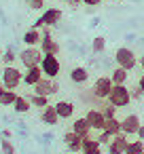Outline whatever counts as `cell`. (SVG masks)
Masks as SVG:
<instances>
[{
	"label": "cell",
	"instance_id": "1",
	"mask_svg": "<svg viewBox=\"0 0 144 154\" xmlns=\"http://www.w3.org/2000/svg\"><path fill=\"white\" fill-rule=\"evenodd\" d=\"M108 101L114 108H125L131 103V89H127L125 85H112V91L108 95Z\"/></svg>",
	"mask_w": 144,
	"mask_h": 154
},
{
	"label": "cell",
	"instance_id": "2",
	"mask_svg": "<svg viewBox=\"0 0 144 154\" xmlns=\"http://www.w3.org/2000/svg\"><path fill=\"white\" fill-rule=\"evenodd\" d=\"M114 61H117L119 68H125V70L131 72V70L138 66V55H136L129 47H121V49H117V53H114Z\"/></svg>",
	"mask_w": 144,
	"mask_h": 154
},
{
	"label": "cell",
	"instance_id": "3",
	"mask_svg": "<svg viewBox=\"0 0 144 154\" xmlns=\"http://www.w3.org/2000/svg\"><path fill=\"white\" fill-rule=\"evenodd\" d=\"M21 82H24V72L19 68H15V66H5V70H2V85L7 89L15 91Z\"/></svg>",
	"mask_w": 144,
	"mask_h": 154
},
{
	"label": "cell",
	"instance_id": "4",
	"mask_svg": "<svg viewBox=\"0 0 144 154\" xmlns=\"http://www.w3.org/2000/svg\"><path fill=\"white\" fill-rule=\"evenodd\" d=\"M59 21H62V11H59V9H55V7H51V9H47V11H45L36 21H34V26H32V28H38V30H40V28H45V26H47V28H53V26H57Z\"/></svg>",
	"mask_w": 144,
	"mask_h": 154
},
{
	"label": "cell",
	"instance_id": "5",
	"mask_svg": "<svg viewBox=\"0 0 144 154\" xmlns=\"http://www.w3.org/2000/svg\"><path fill=\"white\" fill-rule=\"evenodd\" d=\"M19 61L24 63V68L40 66V61H43V51H40V47H26V49L19 53Z\"/></svg>",
	"mask_w": 144,
	"mask_h": 154
},
{
	"label": "cell",
	"instance_id": "6",
	"mask_svg": "<svg viewBox=\"0 0 144 154\" xmlns=\"http://www.w3.org/2000/svg\"><path fill=\"white\" fill-rule=\"evenodd\" d=\"M40 70L47 78H57L59 72H62V63L57 59V55H43V61H40Z\"/></svg>",
	"mask_w": 144,
	"mask_h": 154
},
{
	"label": "cell",
	"instance_id": "7",
	"mask_svg": "<svg viewBox=\"0 0 144 154\" xmlns=\"http://www.w3.org/2000/svg\"><path fill=\"white\" fill-rule=\"evenodd\" d=\"M59 91V82H57V78H47V76H43L36 85H34V93H38V95H55Z\"/></svg>",
	"mask_w": 144,
	"mask_h": 154
},
{
	"label": "cell",
	"instance_id": "8",
	"mask_svg": "<svg viewBox=\"0 0 144 154\" xmlns=\"http://www.w3.org/2000/svg\"><path fill=\"white\" fill-rule=\"evenodd\" d=\"M91 91H93L100 99H108V95H110V91H112V78H110V76H100V78L93 82Z\"/></svg>",
	"mask_w": 144,
	"mask_h": 154
},
{
	"label": "cell",
	"instance_id": "9",
	"mask_svg": "<svg viewBox=\"0 0 144 154\" xmlns=\"http://www.w3.org/2000/svg\"><path fill=\"white\" fill-rule=\"evenodd\" d=\"M140 116L138 114H127L125 118H121V131L129 137V135H136L138 129H140Z\"/></svg>",
	"mask_w": 144,
	"mask_h": 154
},
{
	"label": "cell",
	"instance_id": "10",
	"mask_svg": "<svg viewBox=\"0 0 144 154\" xmlns=\"http://www.w3.org/2000/svg\"><path fill=\"white\" fill-rule=\"evenodd\" d=\"M85 118H87V122H89V127H91L93 131H104L106 118H104V114H102L98 108H91V110L85 114Z\"/></svg>",
	"mask_w": 144,
	"mask_h": 154
},
{
	"label": "cell",
	"instance_id": "11",
	"mask_svg": "<svg viewBox=\"0 0 144 154\" xmlns=\"http://www.w3.org/2000/svg\"><path fill=\"white\" fill-rule=\"evenodd\" d=\"M64 143H66V148L72 152V154H78L81 150H83V137L78 135V133H74V131H68V133H64Z\"/></svg>",
	"mask_w": 144,
	"mask_h": 154
},
{
	"label": "cell",
	"instance_id": "12",
	"mask_svg": "<svg viewBox=\"0 0 144 154\" xmlns=\"http://www.w3.org/2000/svg\"><path fill=\"white\" fill-rule=\"evenodd\" d=\"M127 135L121 131L119 135L112 137V141L108 143V154H125V148H127Z\"/></svg>",
	"mask_w": 144,
	"mask_h": 154
},
{
	"label": "cell",
	"instance_id": "13",
	"mask_svg": "<svg viewBox=\"0 0 144 154\" xmlns=\"http://www.w3.org/2000/svg\"><path fill=\"white\" fill-rule=\"evenodd\" d=\"M81 154H102V143L93 135L83 137V150H81Z\"/></svg>",
	"mask_w": 144,
	"mask_h": 154
},
{
	"label": "cell",
	"instance_id": "14",
	"mask_svg": "<svg viewBox=\"0 0 144 154\" xmlns=\"http://www.w3.org/2000/svg\"><path fill=\"white\" fill-rule=\"evenodd\" d=\"M24 45L26 47H38L40 42H43V32L38 30V28H30L26 34H24Z\"/></svg>",
	"mask_w": 144,
	"mask_h": 154
},
{
	"label": "cell",
	"instance_id": "15",
	"mask_svg": "<svg viewBox=\"0 0 144 154\" xmlns=\"http://www.w3.org/2000/svg\"><path fill=\"white\" fill-rule=\"evenodd\" d=\"M40 51H43V55H57V53L62 51V47H59V42H57V40H53L51 36H43Z\"/></svg>",
	"mask_w": 144,
	"mask_h": 154
},
{
	"label": "cell",
	"instance_id": "16",
	"mask_svg": "<svg viewBox=\"0 0 144 154\" xmlns=\"http://www.w3.org/2000/svg\"><path fill=\"white\" fill-rule=\"evenodd\" d=\"M45 74H43V70H40V66H34V68H26V72H24V82L28 85V87H34L40 78H43Z\"/></svg>",
	"mask_w": 144,
	"mask_h": 154
},
{
	"label": "cell",
	"instance_id": "17",
	"mask_svg": "<svg viewBox=\"0 0 144 154\" xmlns=\"http://www.w3.org/2000/svg\"><path fill=\"white\" fill-rule=\"evenodd\" d=\"M40 120H43L45 125L53 127V125H57L62 118H59V114H57L55 106H47V108H43V112H40Z\"/></svg>",
	"mask_w": 144,
	"mask_h": 154
},
{
	"label": "cell",
	"instance_id": "18",
	"mask_svg": "<svg viewBox=\"0 0 144 154\" xmlns=\"http://www.w3.org/2000/svg\"><path fill=\"white\" fill-rule=\"evenodd\" d=\"M70 80H72L74 85H85V82L89 80V70L83 68V66L72 68V70H70Z\"/></svg>",
	"mask_w": 144,
	"mask_h": 154
},
{
	"label": "cell",
	"instance_id": "19",
	"mask_svg": "<svg viewBox=\"0 0 144 154\" xmlns=\"http://www.w3.org/2000/svg\"><path fill=\"white\" fill-rule=\"evenodd\" d=\"M55 110H57V114H59L62 120H68V118L74 116V103L72 101H57Z\"/></svg>",
	"mask_w": 144,
	"mask_h": 154
},
{
	"label": "cell",
	"instance_id": "20",
	"mask_svg": "<svg viewBox=\"0 0 144 154\" xmlns=\"http://www.w3.org/2000/svg\"><path fill=\"white\" fill-rule=\"evenodd\" d=\"M72 131H74V133H78L81 137H89L93 129L89 127V122H87V118L83 116V118H76V120L72 122Z\"/></svg>",
	"mask_w": 144,
	"mask_h": 154
},
{
	"label": "cell",
	"instance_id": "21",
	"mask_svg": "<svg viewBox=\"0 0 144 154\" xmlns=\"http://www.w3.org/2000/svg\"><path fill=\"white\" fill-rule=\"evenodd\" d=\"M110 78H112V85H125L127 82V78H129V70H125V68H114L112 70V74H110Z\"/></svg>",
	"mask_w": 144,
	"mask_h": 154
},
{
	"label": "cell",
	"instance_id": "22",
	"mask_svg": "<svg viewBox=\"0 0 144 154\" xmlns=\"http://www.w3.org/2000/svg\"><path fill=\"white\" fill-rule=\"evenodd\" d=\"M13 110H15L17 114H26V112H30V110H32V103H30V99H28V97L17 95V99H15V103H13Z\"/></svg>",
	"mask_w": 144,
	"mask_h": 154
},
{
	"label": "cell",
	"instance_id": "23",
	"mask_svg": "<svg viewBox=\"0 0 144 154\" xmlns=\"http://www.w3.org/2000/svg\"><path fill=\"white\" fill-rule=\"evenodd\" d=\"M81 99H83L87 106H91V108H95V106H100V103L104 101V99H100V97H98L91 89H85V91L81 93Z\"/></svg>",
	"mask_w": 144,
	"mask_h": 154
},
{
	"label": "cell",
	"instance_id": "24",
	"mask_svg": "<svg viewBox=\"0 0 144 154\" xmlns=\"http://www.w3.org/2000/svg\"><path fill=\"white\" fill-rule=\"evenodd\" d=\"M98 110H100V112L104 114V118H114V116H117V110H119V108H114V106H112V103H110L108 99H104V101H102V103L98 106Z\"/></svg>",
	"mask_w": 144,
	"mask_h": 154
},
{
	"label": "cell",
	"instance_id": "25",
	"mask_svg": "<svg viewBox=\"0 0 144 154\" xmlns=\"http://www.w3.org/2000/svg\"><path fill=\"white\" fill-rule=\"evenodd\" d=\"M104 131H108L110 135H119V133H121V120H119L117 116H114V118H106Z\"/></svg>",
	"mask_w": 144,
	"mask_h": 154
},
{
	"label": "cell",
	"instance_id": "26",
	"mask_svg": "<svg viewBox=\"0 0 144 154\" xmlns=\"http://www.w3.org/2000/svg\"><path fill=\"white\" fill-rule=\"evenodd\" d=\"M30 103H32V108H47L49 106V97L47 95H38V93H32L30 97Z\"/></svg>",
	"mask_w": 144,
	"mask_h": 154
},
{
	"label": "cell",
	"instance_id": "27",
	"mask_svg": "<svg viewBox=\"0 0 144 154\" xmlns=\"http://www.w3.org/2000/svg\"><path fill=\"white\" fill-rule=\"evenodd\" d=\"M125 154H144V141H142V139L129 141L127 148H125Z\"/></svg>",
	"mask_w": 144,
	"mask_h": 154
},
{
	"label": "cell",
	"instance_id": "28",
	"mask_svg": "<svg viewBox=\"0 0 144 154\" xmlns=\"http://www.w3.org/2000/svg\"><path fill=\"white\" fill-rule=\"evenodd\" d=\"M17 99V93L11 91V89H5L2 93H0V106H13Z\"/></svg>",
	"mask_w": 144,
	"mask_h": 154
},
{
	"label": "cell",
	"instance_id": "29",
	"mask_svg": "<svg viewBox=\"0 0 144 154\" xmlns=\"http://www.w3.org/2000/svg\"><path fill=\"white\" fill-rule=\"evenodd\" d=\"M91 49H93V53H104V49H106V38H104V36H95L93 42H91Z\"/></svg>",
	"mask_w": 144,
	"mask_h": 154
},
{
	"label": "cell",
	"instance_id": "30",
	"mask_svg": "<svg viewBox=\"0 0 144 154\" xmlns=\"http://www.w3.org/2000/svg\"><path fill=\"white\" fill-rule=\"evenodd\" d=\"M17 57H19V55H15V51H13V49L2 51V63H5V66H13Z\"/></svg>",
	"mask_w": 144,
	"mask_h": 154
},
{
	"label": "cell",
	"instance_id": "31",
	"mask_svg": "<svg viewBox=\"0 0 144 154\" xmlns=\"http://www.w3.org/2000/svg\"><path fill=\"white\" fill-rule=\"evenodd\" d=\"M0 148H2V154H15V146L9 141V137L0 139Z\"/></svg>",
	"mask_w": 144,
	"mask_h": 154
},
{
	"label": "cell",
	"instance_id": "32",
	"mask_svg": "<svg viewBox=\"0 0 144 154\" xmlns=\"http://www.w3.org/2000/svg\"><path fill=\"white\" fill-rule=\"evenodd\" d=\"M112 137H114V135H110L108 131H100V135H98L95 139H98V141H100L102 146H108V143L112 141Z\"/></svg>",
	"mask_w": 144,
	"mask_h": 154
},
{
	"label": "cell",
	"instance_id": "33",
	"mask_svg": "<svg viewBox=\"0 0 144 154\" xmlns=\"http://www.w3.org/2000/svg\"><path fill=\"white\" fill-rule=\"evenodd\" d=\"M28 7L34 9V11H40V9L45 7V0H32V2H28Z\"/></svg>",
	"mask_w": 144,
	"mask_h": 154
},
{
	"label": "cell",
	"instance_id": "34",
	"mask_svg": "<svg viewBox=\"0 0 144 154\" xmlns=\"http://www.w3.org/2000/svg\"><path fill=\"white\" fill-rule=\"evenodd\" d=\"M142 95H144V91H142V89L136 85V87L131 89V99H142Z\"/></svg>",
	"mask_w": 144,
	"mask_h": 154
},
{
	"label": "cell",
	"instance_id": "35",
	"mask_svg": "<svg viewBox=\"0 0 144 154\" xmlns=\"http://www.w3.org/2000/svg\"><path fill=\"white\" fill-rule=\"evenodd\" d=\"M102 2V0H83V5H87V7H98Z\"/></svg>",
	"mask_w": 144,
	"mask_h": 154
},
{
	"label": "cell",
	"instance_id": "36",
	"mask_svg": "<svg viewBox=\"0 0 144 154\" xmlns=\"http://www.w3.org/2000/svg\"><path fill=\"white\" fill-rule=\"evenodd\" d=\"M68 2V7H78V5H83V0H66Z\"/></svg>",
	"mask_w": 144,
	"mask_h": 154
},
{
	"label": "cell",
	"instance_id": "37",
	"mask_svg": "<svg viewBox=\"0 0 144 154\" xmlns=\"http://www.w3.org/2000/svg\"><path fill=\"white\" fill-rule=\"evenodd\" d=\"M136 135H138V139H142V141H144V125H140V129H138V133H136Z\"/></svg>",
	"mask_w": 144,
	"mask_h": 154
},
{
	"label": "cell",
	"instance_id": "38",
	"mask_svg": "<svg viewBox=\"0 0 144 154\" xmlns=\"http://www.w3.org/2000/svg\"><path fill=\"white\" fill-rule=\"evenodd\" d=\"M138 87H140V89H142V91H144V74H142V76H140V80H138Z\"/></svg>",
	"mask_w": 144,
	"mask_h": 154
},
{
	"label": "cell",
	"instance_id": "39",
	"mask_svg": "<svg viewBox=\"0 0 144 154\" xmlns=\"http://www.w3.org/2000/svg\"><path fill=\"white\" fill-rule=\"evenodd\" d=\"M138 63H140V68L144 70V55H142V57H138Z\"/></svg>",
	"mask_w": 144,
	"mask_h": 154
},
{
	"label": "cell",
	"instance_id": "40",
	"mask_svg": "<svg viewBox=\"0 0 144 154\" xmlns=\"http://www.w3.org/2000/svg\"><path fill=\"white\" fill-rule=\"evenodd\" d=\"M5 89H7V87H5V85H2V82H0V93H2V91H5Z\"/></svg>",
	"mask_w": 144,
	"mask_h": 154
},
{
	"label": "cell",
	"instance_id": "41",
	"mask_svg": "<svg viewBox=\"0 0 144 154\" xmlns=\"http://www.w3.org/2000/svg\"><path fill=\"white\" fill-rule=\"evenodd\" d=\"M0 61H2V51H0Z\"/></svg>",
	"mask_w": 144,
	"mask_h": 154
},
{
	"label": "cell",
	"instance_id": "42",
	"mask_svg": "<svg viewBox=\"0 0 144 154\" xmlns=\"http://www.w3.org/2000/svg\"><path fill=\"white\" fill-rule=\"evenodd\" d=\"M26 2H32V0H26Z\"/></svg>",
	"mask_w": 144,
	"mask_h": 154
}]
</instances>
